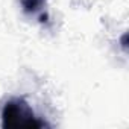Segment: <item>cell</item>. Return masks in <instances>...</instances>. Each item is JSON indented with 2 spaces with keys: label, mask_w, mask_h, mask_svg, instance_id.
Masks as SVG:
<instances>
[{
  "label": "cell",
  "mask_w": 129,
  "mask_h": 129,
  "mask_svg": "<svg viewBox=\"0 0 129 129\" xmlns=\"http://www.w3.org/2000/svg\"><path fill=\"white\" fill-rule=\"evenodd\" d=\"M2 126L3 127H43L47 126L40 120L27 102L23 99H12L6 102L2 111Z\"/></svg>",
  "instance_id": "6da1fadb"
},
{
  "label": "cell",
  "mask_w": 129,
  "mask_h": 129,
  "mask_svg": "<svg viewBox=\"0 0 129 129\" xmlns=\"http://www.w3.org/2000/svg\"><path fill=\"white\" fill-rule=\"evenodd\" d=\"M46 0H21V5H23V9L29 14H34L37 11H40L43 8Z\"/></svg>",
  "instance_id": "7a4b0ae2"
}]
</instances>
